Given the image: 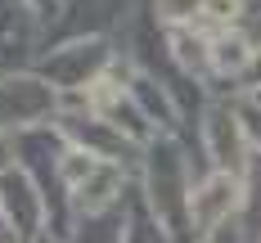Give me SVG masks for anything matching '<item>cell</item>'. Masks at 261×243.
Listing matches in <instances>:
<instances>
[{
  "instance_id": "obj_2",
  "label": "cell",
  "mask_w": 261,
  "mask_h": 243,
  "mask_svg": "<svg viewBox=\"0 0 261 243\" xmlns=\"http://www.w3.org/2000/svg\"><path fill=\"white\" fill-rule=\"evenodd\" d=\"M212 63H216V72H243L248 63H252V45L239 36V32H221L216 41H212Z\"/></svg>"
},
{
  "instance_id": "obj_3",
  "label": "cell",
  "mask_w": 261,
  "mask_h": 243,
  "mask_svg": "<svg viewBox=\"0 0 261 243\" xmlns=\"http://www.w3.org/2000/svg\"><path fill=\"white\" fill-rule=\"evenodd\" d=\"M203 14L221 27H234V18L243 14V0H203Z\"/></svg>"
},
{
  "instance_id": "obj_1",
  "label": "cell",
  "mask_w": 261,
  "mask_h": 243,
  "mask_svg": "<svg viewBox=\"0 0 261 243\" xmlns=\"http://www.w3.org/2000/svg\"><path fill=\"white\" fill-rule=\"evenodd\" d=\"M239 203H243V185H239V176L216 171L207 185L189 198V216H194V225H203V230H207V225H216V221H225Z\"/></svg>"
}]
</instances>
